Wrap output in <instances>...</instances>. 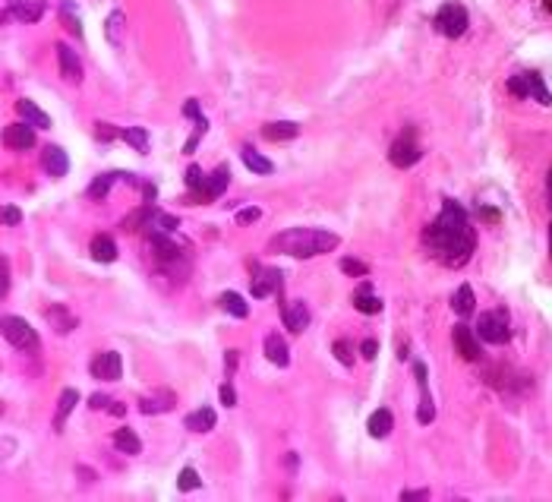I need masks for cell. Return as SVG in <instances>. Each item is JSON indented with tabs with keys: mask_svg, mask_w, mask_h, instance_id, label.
Here are the masks:
<instances>
[{
	"mask_svg": "<svg viewBox=\"0 0 552 502\" xmlns=\"http://www.w3.org/2000/svg\"><path fill=\"white\" fill-rule=\"evenodd\" d=\"M117 180H127V183H136L133 174H127V171H111V174H101V177H98L95 183H92V187H89V196H92V199H105L108 190H111L114 183H117Z\"/></svg>",
	"mask_w": 552,
	"mask_h": 502,
	"instance_id": "24",
	"label": "cell"
},
{
	"mask_svg": "<svg viewBox=\"0 0 552 502\" xmlns=\"http://www.w3.org/2000/svg\"><path fill=\"white\" fill-rule=\"evenodd\" d=\"M240 158H243V165H247L253 174H272L275 171V165H272L262 152H256L253 145H243V149H240Z\"/></svg>",
	"mask_w": 552,
	"mask_h": 502,
	"instance_id": "30",
	"label": "cell"
},
{
	"mask_svg": "<svg viewBox=\"0 0 552 502\" xmlns=\"http://www.w3.org/2000/svg\"><path fill=\"white\" fill-rule=\"evenodd\" d=\"M224 360H227V376H231V373H234V370H237V360H240V351H227V354H224Z\"/></svg>",
	"mask_w": 552,
	"mask_h": 502,
	"instance_id": "52",
	"label": "cell"
},
{
	"mask_svg": "<svg viewBox=\"0 0 552 502\" xmlns=\"http://www.w3.org/2000/svg\"><path fill=\"white\" fill-rule=\"evenodd\" d=\"M354 307H357V313H363V316H376L382 310V300L373 294V281H369V278L354 291Z\"/></svg>",
	"mask_w": 552,
	"mask_h": 502,
	"instance_id": "18",
	"label": "cell"
},
{
	"mask_svg": "<svg viewBox=\"0 0 552 502\" xmlns=\"http://www.w3.org/2000/svg\"><path fill=\"white\" fill-rule=\"evenodd\" d=\"M262 136H265L269 143H291V139L300 136V123H294V120H275V123H265V127H262Z\"/></svg>",
	"mask_w": 552,
	"mask_h": 502,
	"instance_id": "19",
	"label": "cell"
},
{
	"mask_svg": "<svg viewBox=\"0 0 552 502\" xmlns=\"http://www.w3.org/2000/svg\"><path fill=\"white\" fill-rule=\"evenodd\" d=\"M108 411H111L114 417H123V414H127V408L120 405V401H111V408H108Z\"/></svg>",
	"mask_w": 552,
	"mask_h": 502,
	"instance_id": "53",
	"label": "cell"
},
{
	"mask_svg": "<svg viewBox=\"0 0 552 502\" xmlns=\"http://www.w3.org/2000/svg\"><path fill=\"white\" fill-rule=\"evenodd\" d=\"M477 218H480V221H486V225H499V221H502V212L489 209V205H480V209H477Z\"/></svg>",
	"mask_w": 552,
	"mask_h": 502,
	"instance_id": "45",
	"label": "cell"
},
{
	"mask_svg": "<svg viewBox=\"0 0 552 502\" xmlns=\"http://www.w3.org/2000/svg\"><path fill=\"white\" fill-rule=\"evenodd\" d=\"M3 338L23 354H38V348H41L38 332L25 323L23 316H3Z\"/></svg>",
	"mask_w": 552,
	"mask_h": 502,
	"instance_id": "4",
	"label": "cell"
},
{
	"mask_svg": "<svg viewBox=\"0 0 552 502\" xmlns=\"http://www.w3.org/2000/svg\"><path fill=\"white\" fill-rule=\"evenodd\" d=\"M177 487L183 490V493L196 490V487H199V474H196L193 468H183V471H180V477H177Z\"/></svg>",
	"mask_w": 552,
	"mask_h": 502,
	"instance_id": "40",
	"label": "cell"
},
{
	"mask_svg": "<svg viewBox=\"0 0 552 502\" xmlns=\"http://www.w3.org/2000/svg\"><path fill=\"white\" fill-rule=\"evenodd\" d=\"M89 408H95V411H108V408H111V398H108V395H98V392H95V395L89 398Z\"/></svg>",
	"mask_w": 552,
	"mask_h": 502,
	"instance_id": "49",
	"label": "cell"
},
{
	"mask_svg": "<svg viewBox=\"0 0 552 502\" xmlns=\"http://www.w3.org/2000/svg\"><path fill=\"white\" fill-rule=\"evenodd\" d=\"M413 376L420 383V408H417V423H433L436 420V408H433V395H429V385H426V367L423 363H413Z\"/></svg>",
	"mask_w": 552,
	"mask_h": 502,
	"instance_id": "11",
	"label": "cell"
},
{
	"mask_svg": "<svg viewBox=\"0 0 552 502\" xmlns=\"http://www.w3.org/2000/svg\"><path fill=\"white\" fill-rule=\"evenodd\" d=\"M451 338H455V348H458V354H461L464 360H470V363H477L480 357H483V351H480V345H477V335L470 332V325H455V332H451Z\"/></svg>",
	"mask_w": 552,
	"mask_h": 502,
	"instance_id": "12",
	"label": "cell"
},
{
	"mask_svg": "<svg viewBox=\"0 0 552 502\" xmlns=\"http://www.w3.org/2000/svg\"><path fill=\"white\" fill-rule=\"evenodd\" d=\"M10 3H16V0H10Z\"/></svg>",
	"mask_w": 552,
	"mask_h": 502,
	"instance_id": "59",
	"label": "cell"
},
{
	"mask_svg": "<svg viewBox=\"0 0 552 502\" xmlns=\"http://www.w3.org/2000/svg\"><path fill=\"white\" fill-rule=\"evenodd\" d=\"M360 354H363L366 360H376V354H379V345H376L373 338H366L363 345H360Z\"/></svg>",
	"mask_w": 552,
	"mask_h": 502,
	"instance_id": "48",
	"label": "cell"
},
{
	"mask_svg": "<svg viewBox=\"0 0 552 502\" xmlns=\"http://www.w3.org/2000/svg\"><path fill=\"white\" fill-rule=\"evenodd\" d=\"M76 401H79V392L76 389H63L57 398V414H54V430H63V423H67L70 411L76 408Z\"/></svg>",
	"mask_w": 552,
	"mask_h": 502,
	"instance_id": "28",
	"label": "cell"
},
{
	"mask_svg": "<svg viewBox=\"0 0 552 502\" xmlns=\"http://www.w3.org/2000/svg\"><path fill=\"white\" fill-rule=\"evenodd\" d=\"M123 29H127V16H123V10H114V13L105 19V38L114 48L123 45Z\"/></svg>",
	"mask_w": 552,
	"mask_h": 502,
	"instance_id": "29",
	"label": "cell"
},
{
	"mask_svg": "<svg viewBox=\"0 0 552 502\" xmlns=\"http://www.w3.org/2000/svg\"><path fill=\"white\" fill-rule=\"evenodd\" d=\"M543 7H546V10H549V13H552V0H543Z\"/></svg>",
	"mask_w": 552,
	"mask_h": 502,
	"instance_id": "56",
	"label": "cell"
},
{
	"mask_svg": "<svg viewBox=\"0 0 552 502\" xmlns=\"http://www.w3.org/2000/svg\"><path fill=\"white\" fill-rule=\"evenodd\" d=\"M549 199H552V171H549Z\"/></svg>",
	"mask_w": 552,
	"mask_h": 502,
	"instance_id": "57",
	"label": "cell"
},
{
	"mask_svg": "<svg viewBox=\"0 0 552 502\" xmlns=\"http://www.w3.org/2000/svg\"><path fill=\"white\" fill-rule=\"evenodd\" d=\"M218 303H221V307L227 310V313H231L234 319H247V316H249V303H247L243 297H240L237 291H224Z\"/></svg>",
	"mask_w": 552,
	"mask_h": 502,
	"instance_id": "32",
	"label": "cell"
},
{
	"mask_svg": "<svg viewBox=\"0 0 552 502\" xmlns=\"http://www.w3.org/2000/svg\"><path fill=\"white\" fill-rule=\"evenodd\" d=\"M287 468H297V452H287Z\"/></svg>",
	"mask_w": 552,
	"mask_h": 502,
	"instance_id": "55",
	"label": "cell"
},
{
	"mask_svg": "<svg viewBox=\"0 0 552 502\" xmlns=\"http://www.w3.org/2000/svg\"><path fill=\"white\" fill-rule=\"evenodd\" d=\"M45 319H48V325H51L57 335H67V332L76 329V316L70 313L63 303H51V307L45 310Z\"/></svg>",
	"mask_w": 552,
	"mask_h": 502,
	"instance_id": "17",
	"label": "cell"
},
{
	"mask_svg": "<svg viewBox=\"0 0 552 502\" xmlns=\"http://www.w3.org/2000/svg\"><path fill=\"white\" fill-rule=\"evenodd\" d=\"M508 92H511V95H518V98H533V101H540L543 108L552 105V92L546 89L543 76L533 73V70H530V73L511 76V79H508Z\"/></svg>",
	"mask_w": 552,
	"mask_h": 502,
	"instance_id": "6",
	"label": "cell"
},
{
	"mask_svg": "<svg viewBox=\"0 0 552 502\" xmlns=\"http://www.w3.org/2000/svg\"><path fill=\"white\" fill-rule=\"evenodd\" d=\"M3 143L10 145V149H32L35 145V127L32 123H10L7 130H3Z\"/></svg>",
	"mask_w": 552,
	"mask_h": 502,
	"instance_id": "16",
	"label": "cell"
},
{
	"mask_svg": "<svg viewBox=\"0 0 552 502\" xmlns=\"http://www.w3.org/2000/svg\"><path fill=\"white\" fill-rule=\"evenodd\" d=\"M92 259H98V263H114V259H117V243H114L108 234H98V237L92 240Z\"/></svg>",
	"mask_w": 552,
	"mask_h": 502,
	"instance_id": "31",
	"label": "cell"
},
{
	"mask_svg": "<svg viewBox=\"0 0 552 502\" xmlns=\"http://www.w3.org/2000/svg\"><path fill=\"white\" fill-rule=\"evenodd\" d=\"M57 60H60V76H63L67 83H83V60H79V54H76L67 41L57 45Z\"/></svg>",
	"mask_w": 552,
	"mask_h": 502,
	"instance_id": "10",
	"label": "cell"
},
{
	"mask_svg": "<svg viewBox=\"0 0 552 502\" xmlns=\"http://www.w3.org/2000/svg\"><path fill=\"white\" fill-rule=\"evenodd\" d=\"M433 26H436V32L439 35H445V38H461L464 32H467V26H470V16H467V10L461 7V3H442L439 7V13L433 16Z\"/></svg>",
	"mask_w": 552,
	"mask_h": 502,
	"instance_id": "5",
	"label": "cell"
},
{
	"mask_svg": "<svg viewBox=\"0 0 552 502\" xmlns=\"http://www.w3.org/2000/svg\"><path fill=\"white\" fill-rule=\"evenodd\" d=\"M398 357H407V341H398Z\"/></svg>",
	"mask_w": 552,
	"mask_h": 502,
	"instance_id": "54",
	"label": "cell"
},
{
	"mask_svg": "<svg viewBox=\"0 0 552 502\" xmlns=\"http://www.w3.org/2000/svg\"><path fill=\"white\" fill-rule=\"evenodd\" d=\"M281 319H284V325H287L294 335H300V332L309 329V310H306L303 300H291V303H284Z\"/></svg>",
	"mask_w": 552,
	"mask_h": 502,
	"instance_id": "13",
	"label": "cell"
},
{
	"mask_svg": "<svg viewBox=\"0 0 552 502\" xmlns=\"http://www.w3.org/2000/svg\"><path fill=\"white\" fill-rule=\"evenodd\" d=\"M262 212L256 209V205H247V209H240L237 212V225H253V221H259Z\"/></svg>",
	"mask_w": 552,
	"mask_h": 502,
	"instance_id": "42",
	"label": "cell"
},
{
	"mask_svg": "<svg viewBox=\"0 0 552 502\" xmlns=\"http://www.w3.org/2000/svg\"><path fill=\"white\" fill-rule=\"evenodd\" d=\"M114 445H117V449L123 452V455H139V452H142L139 436H136L130 427H120L117 433H114Z\"/></svg>",
	"mask_w": 552,
	"mask_h": 502,
	"instance_id": "34",
	"label": "cell"
},
{
	"mask_svg": "<svg viewBox=\"0 0 552 502\" xmlns=\"http://www.w3.org/2000/svg\"><path fill=\"white\" fill-rule=\"evenodd\" d=\"M205 133H209V120H205V117H199V120H196V130H193V136H190V139H187V145H183V152H187V155H193V152H196V145H199L202 139H205Z\"/></svg>",
	"mask_w": 552,
	"mask_h": 502,
	"instance_id": "37",
	"label": "cell"
},
{
	"mask_svg": "<svg viewBox=\"0 0 552 502\" xmlns=\"http://www.w3.org/2000/svg\"><path fill=\"white\" fill-rule=\"evenodd\" d=\"M549 256H552V228H549Z\"/></svg>",
	"mask_w": 552,
	"mask_h": 502,
	"instance_id": "58",
	"label": "cell"
},
{
	"mask_svg": "<svg viewBox=\"0 0 552 502\" xmlns=\"http://www.w3.org/2000/svg\"><path fill=\"white\" fill-rule=\"evenodd\" d=\"M331 351H335L338 363H344V367H351V363H354V351H351V345H347L344 338H338V341H335V348H331Z\"/></svg>",
	"mask_w": 552,
	"mask_h": 502,
	"instance_id": "41",
	"label": "cell"
},
{
	"mask_svg": "<svg viewBox=\"0 0 552 502\" xmlns=\"http://www.w3.org/2000/svg\"><path fill=\"white\" fill-rule=\"evenodd\" d=\"M423 243L436 263H442L445 269H461V265H467L470 253L477 250V231L470 225L467 212L455 199H445L442 212L433 218V225H426Z\"/></svg>",
	"mask_w": 552,
	"mask_h": 502,
	"instance_id": "1",
	"label": "cell"
},
{
	"mask_svg": "<svg viewBox=\"0 0 552 502\" xmlns=\"http://www.w3.org/2000/svg\"><path fill=\"white\" fill-rule=\"evenodd\" d=\"M218 423V414L212 411V408H199V411L187 414V420H183V427L190 430V433H212Z\"/></svg>",
	"mask_w": 552,
	"mask_h": 502,
	"instance_id": "21",
	"label": "cell"
},
{
	"mask_svg": "<svg viewBox=\"0 0 552 502\" xmlns=\"http://www.w3.org/2000/svg\"><path fill=\"white\" fill-rule=\"evenodd\" d=\"M477 335L489 345H505L511 338V323H508V310H486L477 316Z\"/></svg>",
	"mask_w": 552,
	"mask_h": 502,
	"instance_id": "3",
	"label": "cell"
},
{
	"mask_svg": "<svg viewBox=\"0 0 552 502\" xmlns=\"http://www.w3.org/2000/svg\"><path fill=\"white\" fill-rule=\"evenodd\" d=\"M155 215H158V209H155L152 203H145V205H139L133 215L123 218V225H120V228H123L127 234H133V231H139V228H149V221H152Z\"/></svg>",
	"mask_w": 552,
	"mask_h": 502,
	"instance_id": "27",
	"label": "cell"
},
{
	"mask_svg": "<svg viewBox=\"0 0 552 502\" xmlns=\"http://www.w3.org/2000/svg\"><path fill=\"white\" fill-rule=\"evenodd\" d=\"M0 275H3V281H0V291L7 294L10 291V263H7V259H0Z\"/></svg>",
	"mask_w": 552,
	"mask_h": 502,
	"instance_id": "50",
	"label": "cell"
},
{
	"mask_svg": "<svg viewBox=\"0 0 552 502\" xmlns=\"http://www.w3.org/2000/svg\"><path fill=\"white\" fill-rule=\"evenodd\" d=\"M366 430H369V436H373V439H385V436L395 430V417H391V411H388V408H379V411L369 417Z\"/></svg>",
	"mask_w": 552,
	"mask_h": 502,
	"instance_id": "26",
	"label": "cell"
},
{
	"mask_svg": "<svg viewBox=\"0 0 552 502\" xmlns=\"http://www.w3.org/2000/svg\"><path fill=\"white\" fill-rule=\"evenodd\" d=\"M265 357H269L275 367H287V363H291V351H287V341H284L278 332L265 335Z\"/></svg>",
	"mask_w": 552,
	"mask_h": 502,
	"instance_id": "23",
	"label": "cell"
},
{
	"mask_svg": "<svg viewBox=\"0 0 552 502\" xmlns=\"http://www.w3.org/2000/svg\"><path fill=\"white\" fill-rule=\"evenodd\" d=\"M41 168H45L51 177H67V171H70L67 152L60 149V145H45V149H41Z\"/></svg>",
	"mask_w": 552,
	"mask_h": 502,
	"instance_id": "14",
	"label": "cell"
},
{
	"mask_svg": "<svg viewBox=\"0 0 552 502\" xmlns=\"http://www.w3.org/2000/svg\"><path fill=\"white\" fill-rule=\"evenodd\" d=\"M183 117H193L199 120L202 111H199V98H187V105H183Z\"/></svg>",
	"mask_w": 552,
	"mask_h": 502,
	"instance_id": "47",
	"label": "cell"
},
{
	"mask_svg": "<svg viewBox=\"0 0 552 502\" xmlns=\"http://www.w3.org/2000/svg\"><path fill=\"white\" fill-rule=\"evenodd\" d=\"M45 0H16L13 3V16L19 19L23 26H32V23H38L41 16H45Z\"/></svg>",
	"mask_w": 552,
	"mask_h": 502,
	"instance_id": "22",
	"label": "cell"
},
{
	"mask_svg": "<svg viewBox=\"0 0 552 502\" xmlns=\"http://www.w3.org/2000/svg\"><path fill=\"white\" fill-rule=\"evenodd\" d=\"M120 139H123V143H130L136 152H149V133H145V127H127V130H120Z\"/></svg>",
	"mask_w": 552,
	"mask_h": 502,
	"instance_id": "35",
	"label": "cell"
},
{
	"mask_svg": "<svg viewBox=\"0 0 552 502\" xmlns=\"http://www.w3.org/2000/svg\"><path fill=\"white\" fill-rule=\"evenodd\" d=\"M338 265H341L344 275H351V278H369V265L360 263V259H351V256H347V259H341Z\"/></svg>",
	"mask_w": 552,
	"mask_h": 502,
	"instance_id": "38",
	"label": "cell"
},
{
	"mask_svg": "<svg viewBox=\"0 0 552 502\" xmlns=\"http://www.w3.org/2000/svg\"><path fill=\"white\" fill-rule=\"evenodd\" d=\"M23 221V212L16 205H3V225H19Z\"/></svg>",
	"mask_w": 552,
	"mask_h": 502,
	"instance_id": "46",
	"label": "cell"
},
{
	"mask_svg": "<svg viewBox=\"0 0 552 502\" xmlns=\"http://www.w3.org/2000/svg\"><path fill=\"white\" fill-rule=\"evenodd\" d=\"M187 187L193 190V193H199V190L205 187V171H202L199 165H190L187 168Z\"/></svg>",
	"mask_w": 552,
	"mask_h": 502,
	"instance_id": "39",
	"label": "cell"
},
{
	"mask_svg": "<svg viewBox=\"0 0 552 502\" xmlns=\"http://www.w3.org/2000/svg\"><path fill=\"white\" fill-rule=\"evenodd\" d=\"M451 307H455L458 316H470L473 310H477V297H473V288L470 285H461L455 291V297H451Z\"/></svg>",
	"mask_w": 552,
	"mask_h": 502,
	"instance_id": "33",
	"label": "cell"
},
{
	"mask_svg": "<svg viewBox=\"0 0 552 502\" xmlns=\"http://www.w3.org/2000/svg\"><path fill=\"white\" fill-rule=\"evenodd\" d=\"M218 398H221V405H224V408H234V405H237V392H234L231 383H224L221 389H218Z\"/></svg>",
	"mask_w": 552,
	"mask_h": 502,
	"instance_id": "43",
	"label": "cell"
},
{
	"mask_svg": "<svg viewBox=\"0 0 552 502\" xmlns=\"http://www.w3.org/2000/svg\"><path fill=\"white\" fill-rule=\"evenodd\" d=\"M16 111H19V117H23L25 123H32L35 130H48V127H51V117H48V114L41 111L35 101H29V98H19V101H16Z\"/></svg>",
	"mask_w": 552,
	"mask_h": 502,
	"instance_id": "20",
	"label": "cell"
},
{
	"mask_svg": "<svg viewBox=\"0 0 552 502\" xmlns=\"http://www.w3.org/2000/svg\"><path fill=\"white\" fill-rule=\"evenodd\" d=\"M338 247V234L322 231V228H291L272 237L269 250L272 253H284L294 259H313V256L331 253Z\"/></svg>",
	"mask_w": 552,
	"mask_h": 502,
	"instance_id": "2",
	"label": "cell"
},
{
	"mask_svg": "<svg viewBox=\"0 0 552 502\" xmlns=\"http://www.w3.org/2000/svg\"><path fill=\"white\" fill-rule=\"evenodd\" d=\"M60 19H63V26H67L76 38H83V26H79V16H76V3L63 0V3H60Z\"/></svg>",
	"mask_w": 552,
	"mask_h": 502,
	"instance_id": "36",
	"label": "cell"
},
{
	"mask_svg": "<svg viewBox=\"0 0 552 502\" xmlns=\"http://www.w3.org/2000/svg\"><path fill=\"white\" fill-rule=\"evenodd\" d=\"M401 499H411V502H417V499H429V490H404Z\"/></svg>",
	"mask_w": 552,
	"mask_h": 502,
	"instance_id": "51",
	"label": "cell"
},
{
	"mask_svg": "<svg viewBox=\"0 0 552 502\" xmlns=\"http://www.w3.org/2000/svg\"><path fill=\"white\" fill-rule=\"evenodd\" d=\"M92 376L95 379H105V383H117L120 373H123V360H120L117 351H101L95 360H92Z\"/></svg>",
	"mask_w": 552,
	"mask_h": 502,
	"instance_id": "9",
	"label": "cell"
},
{
	"mask_svg": "<svg viewBox=\"0 0 552 502\" xmlns=\"http://www.w3.org/2000/svg\"><path fill=\"white\" fill-rule=\"evenodd\" d=\"M95 136L101 139V143H111V139H117L120 130H114L111 123H95Z\"/></svg>",
	"mask_w": 552,
	"mask_h": 502,
	"instance_id": "44",
	"label": "cell"
},
{
	"mask_svg": "<svg viewBox=\"0 0 552 502\" xmlns=\"http://www.w3.org/2000/svg\"><path fill=\"white\" fill-rule=\"evenodd\" d=\"M423 158V149L417 145V136H413V127H407L401 136H398L391 149H388V161L395 168H413Z\"/></svg>",
	"mask_w": 552,
	"mask_h": 502,
	"instance_id": "7",
	"label": "cell"
},
{
	"mask_svg": "<svg viewBox=\"0 0 552 502\" xmlns=\"http://www.w3.org/2000/svg\"><path fill=\"white\" fill-rule=\"evenodd\" d=\"M227 183H231V171H227L224 165H218L215 171L205 177V187L199 190V199H202V203H212V199H218V196L227 190Z\"/></svg>",
	"mask_w": 552,
	"mask_h": 502,
	"instance_id": "15",
	"label": "cell"
},
{
	"mask_svg": "<svg viewBox=\"0 0 552 502\" xmlns=\"http://www.w3.org/2000/svg\"><path fill=\"white\" fill-rule=\"evenodd\" d=\"M253 297H269V294H278L281 291V272L278 269H269V265H259L253 263Z\"/></svg>",
	"mask_w": 552,
	"mask_h": 502,
	"instance_id": "8",
	"label": "cell"
},
{
	"mask_svg": "<svg viewBox=\"0 0 552 502\" xmlns=\"http://www.w3.org/2000/svg\"><path fill=\"white\" fill-rule=\"evenodd\" d=\"M174 408V392H167V389H161L158 395H145L139 401V411L149 417V414H165V411H171Z\"/></svg>",
	"mask_w": 552,
	"mask_h": 502,
	"instance_id": "25",
	"label": "cell"
}]
</instances>
